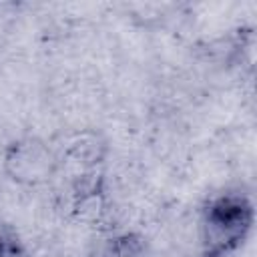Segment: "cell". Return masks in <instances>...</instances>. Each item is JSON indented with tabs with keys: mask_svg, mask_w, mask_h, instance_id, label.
<instances>
[{
	"mask_svg": "<svg viewBox=\"0 0 257 257\" xmlns=\"http://www.w3.org/2000/svg\"><path fill=\"white\" fill-rule=\"evenodd\" d=\"M255 207L241 189L213 193L199 211V257H233L249 239Z\"/></svg>",
	"mask_w": 257,
	"mask_h": 257,
	"instance_id": "1",
	"label": "cell"
},
{
	"mask_svg": "<svg viewBox=\"0 0 257 257\" xmlns=\"http://www.w3.org/2000/svg\"><path fill=\"white\" fill-rule=\"evenodd\" d=\"M54 167L56 159L50 147L36 137L16 139L4 153V171L18 185H40L52 177Z\"/></svg>",
	"mask_w": 257,
	"mask_h": 257,
	"instance_id": "2",
	"label": "cell"
},
{
	"mask_svg": "<svg viewBox=\"0 0 257 257\" xmlns=\"http://www.w3.org/2000/svg\"><path fill=\"white\" fill-rule=\"evenodd\" d=\"M96 257H155V253L151 241L143 233L118 231L98 243Z\"/></svg>",
	"mask_w": 257,
	"mask_h": 257,
	"instance_id": "3",
	"label": "cell"
},
{
	"mask_svg": "<svg viewBox=\"0 0 257 257\" xmlns=\"http://www.w3.org/2000/svg\"><path fill=\"white\" fill-rule=\"evenodd\" d=\"M0 257H28L26 243L12 225L0 223Z\"/></svg>",
	"mask_w": 257,
	"mask_h": 257,
	"instance_id": "4",
	"label": "cell"
}]
</instances>
